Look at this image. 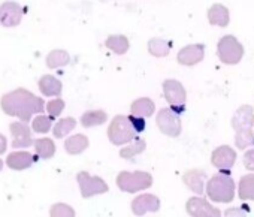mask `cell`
<instances>
[{"label": "cell", "mask_w": 254, "mask_h": 217, "mask_svg": "<svg viewBox=\"0 0 254 217\" xmlns=\"http://www.w3.org/2000/svg\"><path fill=\"white\" fill-rule=\"evenodd\" d=\"M0 106H2V111L6 116L29 123L32 120V116L42 114L45 111L47 103H44L42 97L33 94L26 88H15L2 96Z\"/></svg>", "instance_id": "cell-1"}, {"label": "cell", "mask_w": 254, "mask_h": 217, "mask_svg": "<svg viewBox=\"0 0 254 217\" xmlns=\"http://www.w3.org/2000/svg\"><path fill=\"white\" fill-rule=\"evenodd\" d=\"M253 122L254 111L250 105L239 106L232 117V126L235 129V144L239 150H244L254 144Z\"/></svg>", "instance_id": "cell-2"}, {"label": "cell", "mask_w": 254, "mask_h": 217, "mask_svg": "<svg viewBox=\"0 0 254 217\" xmlns=\"http://www.w3.org/2000/svg\"><path fill=\"white\" fill-rule=\"evenodd\" d=\"M206 195L212 202H232L235 198V181L229 172L220 171V174L212 175L206 183Z\"/></svg>", "instance_id": "cell-3"}, {"label": "cell", "mask_w": 254, "mask_h": 217, "mask_svg": "<svg viewBox=\"0 0 254 217\" xmlns=\"http://www.w3.org/2000/svg\"><path fill=\"white\" fill-rule=\"evenodd\" d=\"M136 134L130 117L127 116H115L108 128V138L114 145L129 144L136 138Z\"/></svg>", "instance_id": "cell-4"}, {"label": "cell", "mask_w": 254, "mask_h": 217, "mask_svg": "<svg viewBox=\"0 0 254 217\" xmlns=\"http://www.w3.org/2000/svg\"><path fill=\"white\" fill-rule=\"evenodd\" d=\"M153 184V177L148 172L144 171H123L117 175V186L121 192L126 193H135L145 190L151 187Z\"/></svg>", "instance_id": "cell-5"}, {"label": "cell", "mask_w": 254, "mask_h": 217, "mask_svg": "<svg viewBox=\"0 0 254 217\" xmlns=\"http://www.w3.org/2000/svg\"><path fill=\"white\" fill-rule=\"evenodd\" d=\"M217 54L221 63L224 65H236L244 57V47L242 44L232 35H226L218 41Z\"/></svg>", "instance_id": "cell-6"}, {"label": "cell", "mask_w": 254, "mask_h": 217, "mask_svg": "<svg viewBox=\"0 0 254 217\" xmlns=\"http://www.w3.org/2000/svg\"><path fill=\"white\" fill-rule=\"evenodd\" d=\"M156 125L163 135L171 137V138L180 137L181 131H183L180 114L174 110L172 106L171 108H162V110L157 113Z\"/></svg>", "instance_id": "cell-7"}, {"label": "cell", "mask_w": 254, "mask_h": 217, "mask_svg": "<svg viewBox=\"0 0 254 217\" xmlns=\"http://www.w3.org/2000/svg\"><path fill=\"white\" fill-rule=\"evenodd\" d=\"M163 94L168 103L174 108V110L181 114L186 110V100L187 93L184 85L177 79H165L163 81Z\"/></svg>", "instance_id": "cell-8"}, {"label": "cell", "mask_w": 254, "mask_h": 217, "mask_svg": "<svg viewBox=\"0 0 254 217\" xmlns=\"http://www.w3.org/2000/svg\"><path fill=\"white\" fill-rule=\"evenodd\" d=\"M76 180H78V186H79V190H81V196L85 198V199L108 192V184L100 177L91 175L87 171H81L76 175Z\"/></svg>", "instance_id": "cell-9"}, {"label": "cell", "mask_w": 254, "mask_h": 217, "mask_svg": "<svg viewBox=\"0 0 254 217\" xmlns=\"http://www.w3.org/2000/svg\"><path fill=\"white\" fill-rule=\"evenodd\" d=\"M9 131L12 135V147L14 148H29L33 145L35 140L32 138V129L26 122H14L9 125Z\"/></svg>", "instance_id": "cell-10"}, {"label": "cell", "mask_w": 254, "mask_h": 217, "mask_svg": "<svg viewBox=\"0 0 254 217\" xmlns=\"http://www.w3.org/2000/svg\"><path fill=\"white\" fill-rule=\"evenodd\" d=\"M235 162H236V153L229 145H220L212 151L211 163L223 172H230V168H233Z\"/></svg>", "instance_id": "cell-11"}, {"label": "cell", "mask_w": 254, "mask_h": 217, "mask_svg": "<svg viewBox=\"0 0 254 217\" xmlns=\"http://www.w3.org/2000/svg\"><path fill=\"white\" fill-rule=\"evenodd\" d=\"M23 20V8L17 2H5L0 5V24L3 27H15Z\"/></svg>", "instance_id": "cell-12"}, {"label": "cell", "mask_w": 254, "mask_h": 217, "mask_svg": "<svg viewBox=\"0 0 254 217\" xmlns=\"http://www.w3.org/2000/svg\"><path fill=\"white\" fill-rule=\"evenodd\" d=\"M205 45L202 44H190L181 48L177 54V60L183 66H194L203 60Z\"/></svg>", "instance_id": "cell-13"}, {"label": "cell", "mask_w": 254, "mask_h": 217, "mask_svg": "<svg viewBox=\"0 0 254 217\" xmlns=\"http://www.w3.org/2000/svg\"><path fill=\"white\" fill-rule=\"evenodd\" d=\"M160 210V199L156 195H139L132 201V211L135 216H144L147 213H157Z\"/></svg>", "instance_id": "cell-14"}, {"label": "cell", "mask_w": 254, "mask_h": 217, "mask_svg": "<svg viewBox=\"0 0 254 217\" xmlns=\"http://www.w3.org/2000/svg\"><path fill=\"white\" fill-rule=\"evenodd\" d=\"M186 210L190 216H220L221 211L209 204L205 198L200 196H193L187 201Z\"/></svg>", "instance_id": "cell-15"}, {"label": "cell", "mask_w": 254, "mask_h": 217, "mask_svg": "<svg viewBox=\"0 0 254 217\" xmlns=\"http://www.w3.org/2000/svg\"><path fill=\"white\" fill-rule=\"evenodd\" d=\"M36 156H33L29 151H12L6 157V165L12 171H24V169L30 168L38 160Z\"/></svg>", "instance_id": "cell-16"}, {"label": "cell", "mask_w": 254, "mask_h": 217, "mask_svg": "<svg viewBox=\"0 0 254 217\" xmlns=\"http://www.w3.org/2000/svg\"><path fill=\"white\" fill-rule=\"evenodd\" d=\"M205 180H206V172L203 169H190L183 175L184 184L197 195L205 193Z\"/></svg>", "instance_id": "cell-17"}, {"label": "cell", "mask_w": 254, "mask_h": 217, "mask_svg": "<svg viewBox=\"0 0 254 217\" xmlns=\"http://www.w3.org/2000/svg\"><path fill=\"white\" fill-rule=\"evenodd\" d=\"M38 87L41 90V93L47 97H59L62 94L63 90V84L59 78L53 76V75H44L39 78Z\"/></svg>", "instance_id": "cell-18"}, {"label": "cell", "mask_w": 254, "mask_h": 217, "mask_svg": "<svg viewBox=\"0 0 254 217\" xmlns=\"http://www.w3.org/2000/svg\"><path fill=\"white\" fill-rule=\"evenodd\" d=\"M208 21L212 26L226 27L230 23V12H229V9L224 5L215 3L208 11Z\"/></svg>", "instance_id": "cell-19"}, {"label": "cell", "mask_w": 254, "mask_h": 217, "mask_svg": "<svg viewBox=\"0 0 254 217\" xmlns=\"http://www.w3.org/2000/svg\"><path fill=\"white\" fill-rule=\"evenodd\" d=\"M88 138L82 134H76V135H72L69 137L66 141H64V150L67 154L70 156H76V154H81L82 151H85L88 148Z\"/></svg>", "instance_id": "cell-20"}, {"label": "cell", "mask_w": 254, "mask_h": 217, "mask_svg": "<svg viewBox=\"0 0 254 217\" xmlns=\"http://www.w3.org/2000/svg\"><path fill=\"white\" fill-rule=\"evenodd\" d=\"M156 111V105L148 97H139L130 105V113L138 117H151Z\"/></svg>", "instance_id": "cell-21"}, {"label": "cell", "mask_w": 254, "mask_h": 217, "mask_svg": "<svg viewBox=\"0 0 254 217\" xmlns=\"http://www.w3.org/2000/svg\"><path fill=\"white\" fill-rule=\"evenodd\" d=\"M33 147L39 159L48 160L56 154V144L51 138H38L35 140Z\"/></svg>", "instance_id": "cell-22"}, {"label": "cell", "mask_w": 254, "mask_h": 217, "mask_svg": "<svg viewBox=\"0 0 254 217\" xmlns=\"http://www.w3.org/2000/svg\"><path fill=\"white\" fill-rule=\"evenodd\" d=\"M105 47L109 48L112 53L121 56L129 51L130 44H129V39H127L124 35H112L105 41Z\"/></svg>", "instance_id": "cell-23"}, {"label": "cell", "mask_w": 254, "mask_h": 217, "mask_svg": "<svg viewBox=\"0 0 254 217\" xmlns=\"http://www.w3.org/2000/svg\"><path fill=\"white\" fill-rule=\"evenodd\" d=\"M106 120H108V114L103 110H91L81 116V125L84 128L100 126V125L106 123Z\"/></svg>", "instance_id": "cell-24"}, {"label": "cell", "mask_w": 254, "mask_h": 217, "mask_svg": "<svg viewBox=\"0 0 254 217\" xmlns=\"http://www.w3.org/2000/svg\"><path fill=\"white\" fill-rule=\"evenodd\" d=\"M238 195L242 201H254V174H247L239 180Z\"/></svg>", "instance_id": "cell-25"}, {"label": "cell", "mask_w": 254, "mask_h": 217, "mask_svg": "<svg viewBox=\"0 0 254 217\" xmlns=\"http://www.w3.org/2000/svg\"><path fill=\"white\" fill-rule=\"evenodd\" d=\"M145 147H147V143L142 138H138L136 137L133 141H130L124 148H121L120 156L123 159H127V160H133V157L138 156V154H141L145 150Z\"/></svg>", "instance_id": "cell-26"}, {"label": "cell", "mask_w": 254, "mask_h": 217, "mask_svg": "<svg viewBox=\"0 0 254 217\" xmlns=\"http://www.w3.org/2000/svg\"><path fill=\"white\" fill-rule=\"evenodd\" d=\"M70 63V56L64 50H53L47 56V66L50 69H59Z\"/></svg>", "instance_id": "cell-27"}, {"label": "cell", "mask_w": 254, "mask_h": 217, "mask_svg": "<svg viewBox=\"0 0 254 217\" xmlns=\"http://www.w3.org/2000/svg\"><path fill=\"white\" fill-rule=\"evenodd\" d=\"M172 44L162 39V38H153L148 41V51L154 57H166L171 53Z\"/></svg>", "instance_id": "cell-28"}, {"label": "cell", "mask_w": 254, "mask_h": 217, "mask_svg": "<svg viewBox=\"0 0 254 217\" xmlns=\"http://www.w3.org/2000/svg\"><path fill=\"white\" fill-rule=\"evenodd\" d=\"M76 128V120L72 119V117H66V119H62L59 120L54 128H53V135L56 140H62L64 137H67L73 129Z\"/></svg>", "instance_id": "cell-29"}, {"label": "cell", "mask_w": 254, "mask_h": 217, "mask_svg": "<svg viewBox=\"0 0 254 217\" xmlns=\"http://www.w3.org/2000/svg\"><path fill=\"white\" fill-rule=\"evenodd\" d=\"M53 128V117L44 116V114H36V117L32 120V131L35 134H47Z\"/></svg>", "instance_id": "cell-30"}, {"label": "cell", "mask_w": 254, "mask_h": 217, "mask_svg": "<svg viewBox=\"0 0 254 217\" xmlns=\"http://www.w3.org/2000/svg\"><path fill=\"white\" fill-rule=\"evenodd\" d=\"M64 106H66V103H64V100H63V99H60V97H54V99H51V100L47 103L45 111L48 113V116H50V117L56 119V117H59V116L63 113Z\"/></svg>", "instance_id": "cell-31"}, {"label": "cell", "mask_w": 254, "mask_h": 217, "mask_svg": "<svg viewBox=\"0 0 254 217\" xmlns=\"http://www.w3.org/2000/svg\"><path fill=\"white\" fill-rule=\"evenodd\" d=\"M50 214L51 216H75V210L72 207H69L67 204L59 202L50 208Z\"/></svg>", "instance_id": "cell-32"}, {"label": "cell", "mask_w": 254, "mask_h": 217, "mask_svg": "<svg viewBox=\"0 0 254 217\" xmlns=\"http://www.w3.org/2000/svg\"><path fill=\"white\" fill-rule=\"evenodd\" d=\"M242 162H244V166H245L248 171H253V172H254V148L248 150V151L244 154Z\"/></svg>", "instance_id": "cell-33"}, {"label": "cell", "mask_w": 254, "mask_h": 217, "mask_svg": "<svg viewBox=\"0 0 254 217\" xmlns=\"http://www.w3.org/2000/svg\"><path fill=\"white\" fill-rule=\"evenodd\" d=\"M130 120H132V125H133V128L136 129V132L138 134H141L144 129H145V120H144V117H138V116H130Z\"/></svg>", "instance_id": "cell-34"}, {"label": "cell", "mask_w": 254, "mask_h": 217, "mask_svg": "<svg viewBox=\"0 0 254 217\" xmlns=\"http://www.w3.org/2000/svg\"><path fill=\"white\" fill-rule=\"evenodd\" d=\"M8 148V140L3 134H0V154H5Z\"/></svg>", "instance_id": "cell-35"}, {"label": "cell", "mask_w": 254, "mask_h": 217, "mask_svg": "<svg viewBox=\"0 0 254 217\" xmlns=\"http://www.w3.org/2000/svg\"><path fill=\"white\" fill-rule=\"evenodd\" d=\"M3 165H5V162H3L2 159H0V171H2V169H3Z\"/></svg>", "instance_id": "cell-36"}]
</instances>
